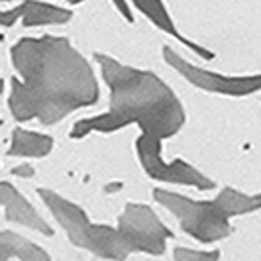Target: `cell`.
Returning a JSON list of instances; mask_svg holds the SVG:
<instances>
[{"label":"cell","mask_w":261,"mask_h":261,"mask_svg":"<svg viewBox=\"0 0 261 261\" xmlns=\"http://www.w3.org/2000/svg\"><path fill=\"white\" fill-rule=\"evenodd\" d=\"M0 208H4L6 220H12L16 224H22L26 228L38 230L45 236H53L51 226L45 222L38 214V210L20 195L12 185L0 183Z\"/></svg>","instance_id":"obj_7"},{"label":"cell","mask_w":261,"mask_h":261,"mask_svg":"<svg viewBox=\"0 0 261 261\" xmlns=\"http://www.w3.org/2000/svg\"><path fill=\"white\" fill-rule=\"evenodd\" d=\"M71 20V12L57 8L51 4H43L38 0H26L24 4L16 6L12 10H0V26H14L22 22L24 26H43V24H63Z\"/></svg>","instance_id":"obj_6"},{"label":"cell","mask_w":261,"mask_h":261,"mask_svg":"<svg viewBox=\"0 0 261 261\" xmlns=\"http://www.w3.org/2000/svg\"><path fill=\"white\" fill-rule=\"evenodd\" d=\"M53 147V140L47 136H41L36 132L14 130L10 155H26V157H41L47 155Z\"/></svg>","instance_id":"obj_10"},{"label":"cell","mask_w":261,"mask_h":261,"mask_svg":"<svg viewBox=\"0 0 261 261\" xmlns=\"http://www.w3.org/2000/svg\"><path fill=\"white\" fill-rule=\"evenodd\" d=\"M12 63L22 81L12 79L8 106L18 122L55 124L73 110L98 100V85L87 59L65 38H24L12 47Z\"/></svg>","instance_id":"obj_2"},{"label":"cell","mask_w":261,"mask_h":261,"mask_svg":"<svg viewBox=\"0 0 261 261\" xmlns=\"http://www.w3.org/2000/svg\"><path fill=\"white\" fill-rule=\"evenodd\" d=\"M0 2H8V0H0Z\"/></svg>","instance_id":"obj_15"},{"label":"cell","mask_w":261,"mask_h":261,"mask_svg":"<svg viewBox=\"0 0 261 261\" xmlns=\"http://www.w3.org/2000/svg\"><path fill=\"white\" fill-rule=\"evenodd\" d=\"M110 87V110L81 120L71 130V138H85L91 132H114L128 124H138L142 136L136 142L142 167L149 177L165 183L189 185L202 191L214 189V183L195 167L175 159L165 163L161 157V142L183 128L185 110L169 87L153 73L122 65L112 57L94 55Z\"/></svg>","instance_id":"obj_1"},{"label":"cell","mask_w":261,"mask_h":261,"mask_svg":"<svg viewBox=\"0 0 261 261\" xmlns=\"http://www.w3.org/2000/svg\"><path fill=\"white\" fill-rule=\"evenodd\" d=\"M112 2L116 4V8L120 10V14H122V16H124V18H126L128 22H132V20H134V16H132L130 8H128V4H126L124 0H112Z\"/></svg>","instance_id":"obj_12"},{"label":"cell","mask_w":261,"mask_h":261,"mask_svg":"<svg viewBox=\"0 0 261 261\" xmlns=\"http://www.w3.org/2000/svg\"><path fill=\"white\" fill-rule=\"evenodd\" d=\"M38 195L51 210L57 222L63 226L69 240L98 257L126 259L136 251L161 255L165 251L167 238L173 236L157 218L155 212L144 204L130 202L118 218V228H110L92 224L77 204L65 200L53 191L38 189Z\"/></svg>","instance_id":"obj_3"},{"label":"cell","mask_w":261,"mask_h":261,"mask_svg":"<svg viewBox=\"0 0 261 261\" xmlns=\"http://www.w3.org/2000/svg\"><path fill=\"white\" fill-rule=\"evenodd\" d=\"M220 257L218 251H193V249H183L177 248L175 249V259L177 261H216Z\"/></svg>","instance_id":"obj_11"},{"label":"cell","mask_w":261,"mask_h":261,"mask_svg":"<svg viewBox=\"0 0 261 261\" xmlns=\"http://www.w3.org/2000/svg\"><path fill=\"white\" fill-rule=\"evenodd\" d=\"M163 57L175 71H179L189 83L195 87L208 92H218V94H228V96H246L251 92H257L261 87V77H222L216 73H210L204 69L191 65L187 59H183L179 53H175L171 47H163Z\"/></svg>","instance_id":"obj_5"},{"label":"cell","mask_w":261,"mask_h":261,"mask_svg":"<svg viewBox=\"0 0 261 261\" xmlns=\"http://www.w3.org/2000/svg\"><path fill=\"white\" fill-rule=\"evenodd\" d=\"M153 196L159 204L169 208L181 222L183 230L198 242H218L232 234L230 218L248 214L261 208L259 195H244L236 189H224L214 200H191L187 196L175 195L163 189H155Z\"/></svg>","instance_id":"obj_4"},{"label":"cell","mask_w":261,"mask_h":261,"mask_svg":"<svg viewBox=\"0 0 261 261\" xmlns=\"http://www.w3.org/2000/svg\"><path fill=\"white\" fill-rule=\"evenodd\" d=\"M67 2H73V4H77V2H83V0H67Z\"/></svg>","instance_id":"obj_14"},{"label":"cell","mask_w":261,"mask_h":261,"mask_svg":"<svg viewBox=\"0 0 261 261\" xmlns=\"http://www.w3.org/2000/svg\"><path fill=\"white\" fill-rule=\"evenodd\" d=\"M12 173H14V175H18V177H32V175H34V169H32L30 165H26V167H20V169H14Z\"/></svg>","instance_id":"obj_13"},{"label":"cell","mask_w":261,"mask_h":261,"mask_svg":"<svg viewBox=\"0 0 261 261\" xmlns=\"http://www.w3.org/2000/svg\"><path fill=\"white\" fill-rule=\"evenodd\" d=\"M10 257L26 261H49V255L30 240L14 232H0V261Z\"/></svg>","instance_id":"obj_9"},{"label":"cell","mask_w":261,"mask_h":261,"mask_svg":"<svg viewBox=\"0 0 261 261\" xmlns=\"http://www.w3.org/2000/svg\"><path fill=\"white\" fill-rule=\"evenodd\" d=\"M132 2H134V4H136V8H138V10H142V12H144L145 16L155 24V26H159L163 32H167V34H171V36H175L179 41H183L191 51H195L196 55H200L202 59H212V57H214V53L212 51L204 49V47H200V45H196V43H193L191 39H187L185 36H181V34L177 32V28H175L173 20L169 18L167 8L163 6V2H161V0H132Z\"/></svg>","instance_id":"obj_8"}]
</instances>
